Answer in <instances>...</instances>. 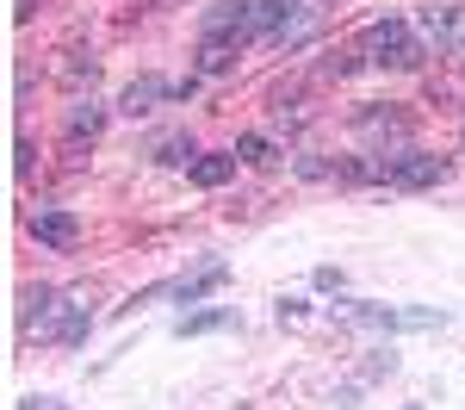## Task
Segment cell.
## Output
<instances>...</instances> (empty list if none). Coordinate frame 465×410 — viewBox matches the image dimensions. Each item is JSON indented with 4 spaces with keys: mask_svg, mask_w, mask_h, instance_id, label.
Segmentation results:
<instances>
[{
    "mask_svg": "<svg viewBox=\"0 0 465 410\" xmlns=\"http://www.w3.org/2000/svg\"><path fill=\"white\" fill-rule=\"evenodd\" d=\"M403 410H429V405H403Z\"/></svg>",
    "mask_w": 465,
    "mask_h": 410,
    "instance_id": "19",
    "label": "cell"
},
{
    "mask_svg": "<svg viewBox=\"0 0 465 410\" xmlns=\"http://www.w3.org/2000/svg\"><path fill=\"white\" fill-rule=\"evenodd\" d=\"M100 131H106V106H100V100H74V106H69V149L81 144V137L94 144Z\"/></svg>",
    "mask_w": 465,
    "mask_h": 410,
    "instance_id": "10",
    "label": "cell"
},
{
    "mask_svg": "<svg viewBox=\"0 0 465 410\" xmlns=\"http://www.w3.org/2000/svg\"><path fill=\"white\" fill-rule=\"evenodd\" d=\"M32 236L44 243V249H63V255H69L74 243H81V218H74V212H37Z\"/></svg>",
    "mask_w": 465,
    "mask_h": 410,
    "instance_id": "6",
    "label": "cell"
},
{
    "mask_svg": "<svg viewBox=\"0 0 465 410\" xmlns=\"http://www.w3.org/2000/svg\"><path fill=\"white\" fill-rule=\"evenodd\" d=\"M236 324V311H193V317H180L174 335H212V330H230Z\"/></svg>",
    "mask_w": 465,
    "mask_h": 410,
    "instance_id": "12",
    "label": "cell"
},
{
    "mask_svg": "<svg viewBox=\"0 0 465 410\" xmlns=\"http://www.w3.org/2000/svg\"><path fill=\"white\" fill-rule=\"evenodd\" d=\"M453 175V162L447 155H422V149H403V155H391V175L385 181L403 186V193H422V186H440Z\"/></svg>",
    "mask_w": 465,
    "mask_h": 410,
    "instance_id": "3",
    "label": "cell"
},
{
    "mask_svg": "<svg viewBox=\"0 0 465 410\" xmlns=\"http://www.w3.org/2000/svg\"><path fill=\"white\" fill-rule=\"evenodd\" d=\"M286 19H292V0H223V6L205 13V37L254 44V37H280Z\"/></svg>",
    "mask_w": 465,
    "mask_h": 410,
    "instance_id": "1",
    "label": "cell"
},
{
    "mask_svg": "<svg viewBox=\"0 0 465 410\" xmlns=\"http://www.w3.org/2000/svg\"><path fill=\"white\" fill-rule=\"evenodd\" d=\"M460 69H465V50H460Z\"/></svg>",
    "mask_w": 465,
    "mask_h": 410,
    "instance_id": "20",
    "label": "cell"
},
{
    "mask_svg": "<svg viewBox=\"0 0 465 410\" xmlns=\"http://www.w3.org/2000/svg\"><path fill=\"white\" fill-rule=\"evenodd\" d=\"M416 25H422V37H434V44H453V37H465V13L460 6H422Z\"/></svg>",
    "mask_w": 465,
    "mask_h": 410,
    "instance_id": "8",
    "label": "cell"
},
{
    "mask_svg": "<svg viewBox=\"0 0 465 410\" xmlns=\"http://www.w3.org/2000/svg\"><path fill=\"white\" fill-rule=\"evenodd\" d=\"M19 410H63V405H56V398H25Z\"/></svg>",
    "mask_w": 465,
    "mask_h": 410,
    "instance_id": "17",
    "label": "cell"
},
{
    "mask_svg": "<svg viewBox=\"0 0 465 410\" xmlns=\"http://www.w3.org/2000/svg\"><path fill=\"white\" fill-rule=\"evenodd\" d=\"M354 131H360V137H397V144H410L416 118L397 112V106H366V112H354Z\"/></svg>",
    "mask_w": 465,
    "mask_h": 410,
    "instance_id": "4",
    "label": "cell"
},
{
    "mask_svg": "<svg viewBox=\"0 0 465 410\" xmlns=\"http://www.w3.org/2000/svg\"><path fill=\"white\" fill-rule=\"evenodd\" d=\"M360 63H379V69H416L422 63V44L416 32L403 25V19H372L366 32H360Z\"/></svg>",
    "mask_w": 465,
    "mask_h": 410,
    "instance_id": "2",
    "label": "cell"
},
{
    "mask_svg": "<svg viewBox=\"0 0 465 410\" xmlns=\"http://www.w3.org/2000/svg\"><path fill=\"white\" fill-rule=\"evenodd\" d=\"M230 175H236V149H230V155H193V162H186V181L205 186V193H212V186H223Z\"/></svg>",
    "mask_w": 465,
    "mask_h": 410,
    "instance_id": "9",
    "label": "cell"
},
{
    "mask_svg": "<svg viewBox=\"0 0 465 410\" xmlns=\"http://www.w3.org/2000/svg\"><path fill=\"white\" fill-rule=\"evenodd\" d=\"M155 162H193V144L186 137H162L155 144Z\"/></svg>",
    "mask_w": 465,
    "mask_h": 410,
    "instance_id": "15",
    "label": "cell"
},
{
    "mask_svg": "<svg viewBox=\"0 0 465 410\" xmlns=\"http://www.w3.org/2000/svg\"><path fill=\"white\" fill-rule=\"evenodd\" d=\"M94 69H100L94 56L81 63V50H69V63H63V81H74V87H81V81H94Z\"/></svg>",
    "mask_w": 465,
    "mask_h": 410,
    "instance_id": "14",
    "label": "cell"
},
{
    "mask_svg": "<svg viewBox=\"0 0 465 410\" xmlns=\"http://www.w3.org/2000/svg\"><path fill=\"white\" fill-rule=\"evenodd\" d=\"M280 149H273V137H261V131H249V137H236V162H254V168H267Z\"/></svg>",
    "mask_w": 465,
    "mask_h": 410,
    "instance_id": "13",
    "label": "cell"
},
{
    "mask_svg": "<svg viewBox=\"0 0 465 410\" xmlns=\"http://www.w3.org/2000/svg\"><path fill=\"white\" fill-rule=\"evenodd\" d=\"M223 280H230V261H205V267H193L186 280H174L168 293H174L180 305H199V298H205V293H217Z\"/></svg>",
    "mask_w": 465,
    "mask_h": 410,
    "instance_id": "7",
    "label": "cell"
},
{
    "mask_svg": "<svg viewBox=\"0 0 465 410\" xmlns=\"http://www.w3.org/2000/svg\"><path fill=\"white\" fill-rule=\"evenodd\" d=\"M32 168H37V144L19 137V144H13V175H32Z\"/></svg>",
    "mask_w": 465,
    "mask_h": 410,
    "instance_id": "16",
    "label": "cell"
},
{
    "mask_svg": "<svg viewBox=\"0 0 465 410\" xmlns=\"http://www.w3.org/2000/svg\"><path fill=\"white\" fill-rule=\"evenodd\" d=\"M162 100H174V81H162V75H137L124 94H118V112H131V118H143V112H155Z\"/></svg>",
    "mask_w": 465,
    "mask_h": 410,
    "instance_id": "5",
    "label": "cell"
},
{
    "mask_svg": "<svg viewBox=\"0 0 465 410\" xmlns=\"http://www.w3.org/2000/svg\"><path fill=\"white\" fill-rule=\"evenodd\" d=\"M13 19L25 25V19H32V0H13Z\"/></svg>",
    "mask_w": 465,
    "mask_h": 410,
    "instance_id": "18",
    "label": "cell"
},
{
    "mask_svg": "<svg viewBox=\"0 0 465 410\" xmlns=\"http://www.w3.org/2000/svg\"><path fill=\"white\" fill-rule=\"evenodd\" d=\"M236 50H242L236 37H205L199 44V75H230L236 69Z\"/></svg>",
    "mask_w": 465,
    "mask_h": 410,
    "instance_id": "11",
    "label": "cell"
}]
</instances>
